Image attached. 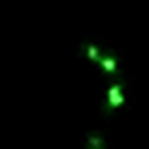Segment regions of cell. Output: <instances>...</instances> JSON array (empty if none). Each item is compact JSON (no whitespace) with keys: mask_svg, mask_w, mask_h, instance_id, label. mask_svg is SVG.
<instances>
[{"mask_svg":"<svg viewBox=\"0 0 149 149\" xmlns=\"http://www.w3.org/2000/svg\"><path fill=\"white\" fill-rule=\"evenodd\" d=\"M123 102H125V96H123V88H120V84L110 86V90H108V98H106V106L112 110V108H118Z\"/></svg>","mask_w":149,"mask_h":149,"instance_id":"6da1fadb","label":"cell"},{"mask_svg":"<svg viewBox=\"0 0 149 149\" xmlns=\"http://www.w3.org/2000/svg\"><path fill=\"white\" fill-rule=\"evenodd\" d=\"M104 137L102 135H98V133H92V135H88V139H86V149H104Z\"/></svg>","mask_w":149,"mask_h":149,"instance_id":"7a4b0ae2","label":"cell"},{"mask_svg":"<svg viewBox=\"0 0 149 149\" xmlns=\"http://www.w3.org/2000/svg\"><path fill=\"white\" fill-rule=\"evenodd\" d=\"M86 53H88V57H90L92 61H96V63H98V61H100V57H102V55L98 53L96 45H86Z\"/></svg>","mask_w":149,"mask_h":149,"instance_id":"277c9868","label":"cell"},{"mask_svg":"<svg viewBox=\"0 0 149 149\" xmlns=\"http://www.w3.org/2000/svg\"><path fill=\"white\" fill-rule=\"evenodd\" d=\"M98 63L102 65V70H104L106 74H114V72H116V68H118L116 59H114V57H110V55H102Z\"/></svg>","mask_w":149,"mask_h":149,"instance_id":"3957f363","label":"cell"}]
</instances>
